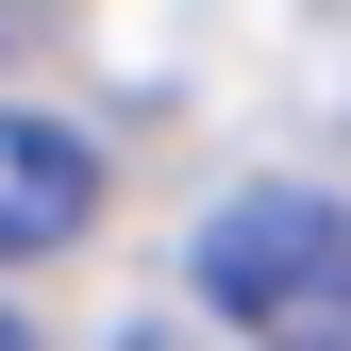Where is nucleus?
I'll return each mask as SVG.
<instances>
[{"label":"nucleus","instance_id":"1","mask_svg":"<svg viewBox=\"0 0 351 351\" xmlns=\"http://www.w3.org/2000/svg\"><path fill=\"white\" fill-rule=\"evenodd\" d=\"M184 268L251 351H351V201L318 184H234Z\"/></svg>","mask_w":351,"mask_h":351},{"label":"nucleus","instance_id":"3","mask_svg":"<svg viewBox=\"0 0 351 351\" xmlns=\"http://www.w3.org/2000/svg\"><path fill=\"white\" fill-rule=\"evenodd\" d=\"M117 351H184V335H117Z\"/></svg>","mask_w":351,"mask_h":351},{"label":"nucleus","instance_id":"4","mask_svg":"<svg viewBox=\"0 0 351 351\" xmlns=\"http://www.w3.org/2000/svg\"><path fill=\"white\" fill-rule=\"evenodd\" d=\"M0 351H34V335H17V318H0Z\"/></svg>","mask_w":351,"mask_h":351},{"label":"nucleus","instance_id":"2","mask_svg":"<svg viewBox=\"0 0 351 351\" xmlns=\"http://www.w3.org/2000/svg\"><path fill=\"white\" fill-rule=\"evenodd\" d=\"M84 217H101V167H84V134H51V117H0V251H67Z\"/></svg>","mask_w":351,"mask_h":351}]
</instances>
